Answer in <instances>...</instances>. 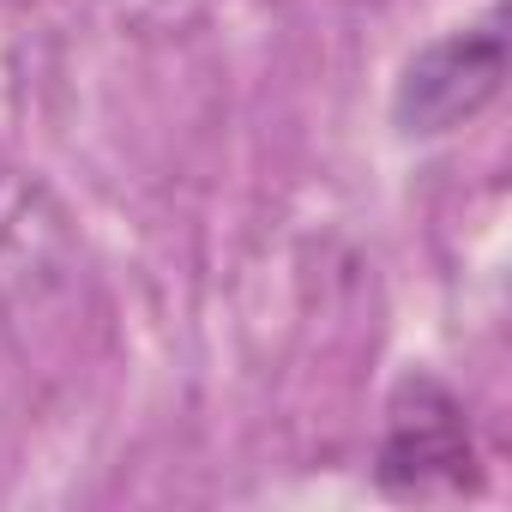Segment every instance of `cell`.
<instances>
[{"mask_svg": "<svg viewBox=\"0 0 512 512\" xmlns=\"http://www.w3.org/2000/svg\"><path fill=\"white\" fill-rule=\"evenodd\" d=\"M374 482L386 500H410V506L464 500L482 488V458H476L464 398L440 374L410 368L392 386L380 452H374Z\"/></svg>", "mask_w": 512, "mask_h": 512, "instance_id": "6da1fadb", "label": "cell"}, {"mask_svg": "<svg viewBox=\"0 0 512 512\" xmlns=\"http://www.w3.org/2000/svg\"><path fill=\"white\" fill-rule=\"evenodd\" d=\"M506 85V31L500 25H476V31H452L440 43H428L392 97V121L398 133H452L464 121H476Z\"/></svg>", "mask_w": 512, "mask_h": 512, "instance_id": "7a4b0ae2", "label": "cell"}]
</instances>
